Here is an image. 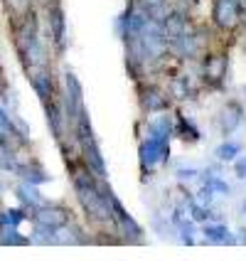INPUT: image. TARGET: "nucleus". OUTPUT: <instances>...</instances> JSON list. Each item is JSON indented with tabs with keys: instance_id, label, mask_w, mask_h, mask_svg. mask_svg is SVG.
<instances>
[{
	"instance_id": "obj_1",
	"label": "nucleus",
	"mask_w": 246,
	"mask_h": 261,
	"mask_svg": "<svg viewBox=\"0 0 246 261\" xmlns=\"http://www.w3.org/2000/svg\"><path fill=\"white\" fill-rule=\"evenodd\" d=\"M67 168H69V175H72L74 195H76V200L81 204L84 215L89 217V222L91 224H114L116 227V222L111 217V210L103 202L101 177H96L91 173L89 165L81 158H67Z\"/></svg>"
},
{
	"instance_id": "obj_2",
	"label": "nucleus",
	"mask_w": 246,
	"mask_h": 261,
	"mask_svg": "<svg viewBox=\"0 0 246 261\" xmlns=\"http://www.w3.org/2000/svg\"><path fill=\"white\" fill-rule=\"evenodd\" d=\"M10 32H13L15 52H17V59H20L25 74L49 67L47 47L42 44V37H40V13H37V8H30L25 15L13 17Z\"/></svg>"
},
{
	"instance_id": "obj_3",
	"label": "nucleus",
	"mask_w": 246,
	"mask_h": 261,
	"mask_svg": "<svg viewBox=\"0 0 246 261\" xmlns=\"http://www.w3.org/2000/svg\"><path fill=\"white\" fill-rule=\"evenodd\" d=\"M101 195H103L106 207L111 210V217H114V222H116L118 234H123L126 239H133V242H141V237H143V227L133 219V215H128V210H126L123 202L116 197V192L108 188V182H106V180H101Z\"/></svg>"
},
{
	"instance_id": "obj_4",
	"label": "nucleus",
	"mask_w": 246,
	"mask_h": 261,
	"mask_svg": "<svg viewBox=\"0 0 246 261\" xmlns=\"http://www.w3.org/2000/svg\"><path fill=\"white\" fill-rule=\"evenodd\" d=\"M170 160V138L162 136H145L143 141L138 143V163L141 170L148 175H153V170L158 165H165Z\"/></svg>"
},
{
	"instance_id": "obj_5",
	"label": "nucleus",
	"mask_w": 246,
	"mask_h": 261,
	"mask_svg": "<svg viewBox=\"0 0 246 261\" xmlns=\"http://www.w3.org/2000/svg\"><path fill=\"white\" fill-rule=\"evenodd\" d=\"M30 219L37 227H49V229H57V232H64V229H69L74 224L72 210L64 207V204H52V202H44L42 207L32 210Z\"/></svg>"
},
{
	"instance_id": "obj_6",
	"label": "nucleus",
	"mask_w": 246,
	"mask_h": 261,
	"mask_svg": "<svg viewBox=\"0 0 246 261\" xmlns=\"http://www.w3.org/2000/svg\"><path fill=\"white\" fill-rule=\"evenodd\" d=\"M246 15V0H212V22L219 30H236Z\"/></svg>"
},
{
	"instance_id": "obj_7",
	"label": "nucleus",
	"mask_w": 246,
	"mask_h": 261,
	"mask_svg": "<svg viewBox=\"0 0 246 261\" xmlns=\"http://www.w3.org/2000/svg\"><path fill=\"white\" fill-rule=\"evenodd\" d=\"M47 10V28H49V42L54 47L57 55H64L67 49V17H64V8L62 3H54Z\"/></svg>"
},
{
	"instance_id": "obj_8",
	"label": "nucleus",
	"mask_w": 246,
	"mask_h": 261,
	"mask_svg": "<svg viewBox=\"0 0 246 261\" xmlns=\"http://www.w3.org/2000/svg\"><path fill=\"white\" fill-rule=\"evenodd\" d=\"M44 116H47V126L52 130V138L62 143L69 133V123H67V114H64V106H62V99L54 96L49 101H44Z\"/></svg>"
},
{
	"instance_id": "obj_9",
	"label": "nucleus",
	"mask_w": 246,
	"mask_h": 261,
	"mask_svg": "<svg viewBox=\"0 0 246 261\" xmlns=\"http://www.w3.org/2000/svg\"><path fill=\"white\" fill-rule=\"evenodd\" d=\"M168 49L180 59H197L200 52H202V40L197 37V32L189 30V32H182L177 37H170L168 40Z\"/></svg>"
},
{
	"instance_id": "obj_10",
	"label": "nucleus",
	"mask_w": 246,
	"mask_h": 261,
	"mask_svg": "<svg viewBox=\"0 0 246 261\" xmlns=\"http://www.w3.org/2000/svg\"><path fill=\"white\" fill-rule=\"evenodd\" d=\"M28 79H30V87H32V91L37 94V99H40L42 103L49 101V99H54V96H59L57 82H54V74H52V69H49V67L30 72Z\"/></svg>"
},
{
	"instance_id": "obj_11",
	"label": "nucleus",
	"mask_w": 246,
	"mask_h": 261,
	"mask_svg": "<svg viewBox=\"0 0 246 261\" xmlns=\"http://www.w3.org/2000/svg\"><path fill=\"white\" fill-rule=\"evenodd\" d=\"M227 69H229V59H227V55H222V52L204 55V59H202V76H204V82H207V84L219 87V84L224 82V76H227Z\"/></svg>"
},
{
	"instance_id": "obj_12",
	"label": "nucleus",
	"mask_w": 246,
	"mask_h": 261,
	"mask_svg": "<svg viewBox=\"0 0 246 261\" xmlns=\"http://www.w3.org/2000/svg\"><path fill=\"white\" fill-rule=\"evenodd\" d=\"M244 116H246V111L239 101L232 99V101L224 103L217 116V126H219V130H222V136H232L234 130L244 123Z\"/></svg>"
},
{
	"instance_id": "obj_13",
	"label": "nucleus",
	"mask_w": 246,
	"mask_h": 261,
	"mask_svg": "<svg viewBox=\"0 0 246 261\" xmlns=\"http://www.w3.org/2000/svg\"><path fill=\"white\" fill-rule=\"evenodd\" d=\"M13 175L15 177H20V182H28V185H35V188L52 182V175L47 173L37 160H20Z\"/></svg>"
},
{
	"instance_id": "obj_14",
	"label": "nucleus",
	"mask_w": 246,
	"mask_h": 261,
	"mask_svg": "<svg viewBox=\"0 0 246 261\" xmlns=\"http://www.w3.org/2000/svg\"><path fill=\"white\" fill-rule=\"evenodd\" d=\"M141 106H143V111H148V114H162V111L170 109V99L155 84H143L141 87Z\"/></svg>"
},
{
	"instance_id": "obj_15",
	"label": "nucleus",
	"mask_w": 246,
	"mask_h": 261,
	"mask_svg": "<svg viewBox=\"0 0 246 261\" xmlns=\"http://www.w3.org/2000/svg\"><path fill=\"white\" fill-rule=\"evenodd\" d=\"M202 234L209 244H229V247L239 244V239L229 232V227H227L224 222H204Z\"/></svg>"
},
{
	"instance_id": "obj_16",
	"label": "nucleus",
	"mask_w": 246,
	"mask_h": 261,
	"mask_svg": "<svg viewBox=\"0 0 246 261\" xmlns=\"http://www.w3.org/2000/svg\"><path fill=\"white\" fill-rule=\"evenodd\" d=\"M160 25H162V32L168 40L182 35V32H189V20L182 10H168V15L160 20Z\"/></svg>"
},
{
	"instance_id": "obj_17",
	"label": "nucleus",
	"mask_w": 246,
	"mask_h": 261,
	"mask_svg": "<svg viewBox=\"0 0 246 261\" xmlns=\"http://www.w3.org/2000/svg\"><path fill=\"white\" fill-rule=\"evenodd\" d=\"M15 197L20 200V204H22L28 212H32V210H37V207H42V204L47 202L42 192L35 188V185H28V182H20V185L15 188Z\"/></svg>"
},
{
	"instance_id": "obj_18",
	"label": "nucleus",
	"mask_w": 246,
	"mask_h": 261,
	"mask_svg": "<svg viewBox=\"0 0 246 261\" xmlns=\"http://www.w3.org/2000/svg\"><path fill=\"white\" fill-rule=\"evenodd\" d=\"M175 136L182 138L185 143H200V138H202V133L195 126V121L187 118L185 114H175Z\"/></svg>"
},
{
	"instance_id": "obj_19",
	"label": "nucleus",
	"mask_w": 246,
	"mask_h": 261,
	"mask_svg": "<svg viewBox=\"0 0 246 261\" xmlns=\"http://www.w3.org/2000/svg\"><path fill=\"white\" fill-rule=\"evenodd\" d=\"M0 133L13 136L20 145H28V141H30V138H28L30 133H25V130L15 123V116H10V114L5 111V106H3V103H0Z\"/></svg>"
},
{
	"instance_id": "obj_20",
	"label": "nucleus",
	"mask_w": 246,
	"mask_h": 261,
	"mask_svg": "<svg viewBox=\"0 0 246 261\" xmlns=\"http://www.w3.org/2000/svg\"><path fill=\"white\" fill-rule=\"evenodd\" d=\"M28 219H30V212L22 204L20 207H5V210H0V229L3 227H20Z\"/></svg>"
},
{
	"instance_id": "obj_21",
	"label": "nucleus",
	"mask_w": 246,
	"mask_h": 261,
	"mask_svg": "<svg viewBox=\"0 0 246 261\" xmlns=\"http://www.w3.org/2000/svg\"><path fill=\"white\" fill-rule=\"evenodd\" d=\"M0 244L3 247H30L32 239L28 234H20L17 227H3L0 229Z\"/></svg>"
},
{
	"instance_id": "obj_22",
	"label": "nucleus",
	"mask_w": 246,
	"mask_h": 261,
	"mask_svg": "<svg viewBox=\"0 0 246 261\" xmlns=\"http://www.w3.org/2000/svg\"><path fill=\"white\" fill-rule=\"evenodd\" d=\"M148 133H150V136H162V138H173L175 136L173 116H168V114L162 111V116H158L155 121H150V123H148Z\"/></svg>"
},
{
	"instance_id": "obj_23",
	"label": "nucleus",
	"mask_w": 246,
	"mask_h": 261,
	"mask_svg": "<svg viewBox=\"0 0 246 261\" xmlns=\"http://www.w3.org/2000/svg\"><path fill=\"white\" fill-rule=\"evenodd\" d=\"M214 155H217L219 163H234V160L241 155V143H236V141H224L222 145H217Z\"/></svg>"
},
{
	"instance_id": "obj_24",
	"label": "nucleus",
	"mask_w": 246,
	"mask_h": 261,
	"mask_svg": "<svg viewBox=\"0 0 246 261\" xmlns=\"http://www.w3.org/2000/svg\"><path fill=\"white\" fill-rule=\"evenodd\" d=\"M170 91H173L175 99H187V96H192V87H189V79L187 76H175L173 82H170Z\"/></svg>"
},
{
	"instance_id": "obj_25",
	"label": "nucleus",
	"mask_w": 246,
	"mask_h": 261,
	"mask_svg": "<svg viewBox=\"0 0 246 261\" xmlns=\"http://www.w3.org/2000/svg\"><path fill=\"white\" fill-rule=\"evenodd\" d=\"M195 202L204 204V207H212V202H214V190L209 188V185H202V188L195 192Z\"/></svg>"
},
{
	"instance_id": "obj_26",
	"label": "nucleus",
	"mask_w": 246,
	"mask_h": 261,
	"mask_svg": "<svg viewBox=\"0 0 246 261\" xmlns=\"http://www.w3.org/2000/svg\"><path fill=\"white\" fill-rule=\"evenodd\" d=\"M173 227H175V229H177L180 234H197V224H195L192 219L180 217V219H177V222L173 224Z\"/></svg>"
},
{
	"instance_id": "obj_27",
	"label": "nucleus",
	"mask_w": 246,
	"mask_h": 261,
	"mask_svg": "<svg viewBox=\"0 0 246 261\" xmlns=\"http://www.w3.org/2000/svg\"><path fill=\"white\" fill-rule=\"evenodd\" d=\"M175 175H177L180 182H189V180H195V177L200 175V170H195V168H177Z\"/></svg>"
},
{
	"instance_id": "obj_28",
	"label": "nucleus",
	"mask_w": 246,
	"mask_h": 261,
	"mask_svg": "<svg viewBox=\"0 0 246 261\" xmlns=\"http://www.w3.org/2000/svg\"><path fill=\"white\" fill-rule=\"evenodd\" d=\"M234 175H236L239 180H246V158L234 160Z\"/></svg>"
},
{
	"instance_id": "obj_29",
	"label": "nucleus",
	"mask_w": 246,
	"mask_h": 261,
	"mask_svg": "<svg viewBox=\"0 0 246 261\" xmlns=\"http://www.w3.org/2000/svg\"><path fill=\"white\" fill-rule=\"evenodd\" d=\"M8 99V89H5V74H3V67H0V101Z\"/></svg>"
},
{
	"instance_id": "obj_30",
	"label": "nucleus",
	"mask_w": 246,
	"mask_h": 261,
	"mask_svg": "<svg viewBox=\"0 0 246 261\" xmlns=\"http://www.w3.org/2000/svg\"><path fill=\"white\" fill-rule=\"evenodd\" d=\"M35 3V8H49V5H54L59 0H32Z\"/></svg>"
},
{
	"instance_id": "obj_31",
	"label": "nucleus",
	"mask_w": 246,
	"mask_h": 261,
	"mask_svg": "<svg viewBox=\"0 0 246 261\" xmlns=\"http://www.w3.org/2000/svg\"><path fill=\"white\" fill-rule=\"evenodd\" d=\"M180 242L187 244V247H192V244H195V237H192V234H180Z\"/></svg>"
},
{
	"instance_id": "obj_32",
	"label": "nucleus",
	"mask_w": 246,
	"mask_h": 261,
	"mask_svg": "<svg viewBox=\"0 0 246 261\" xmlns=\"http://www.w3.org/2000/svg\"><path fill=\"white\" fill-rule=\"evenodd\" d=\"M239 234H241V237H236V239H239V244H246V227H241Z\"/></svg>"
},
{
	"instance_id": "obj_33",
	"label": "nucleus",
	"mask_w": 246,
	"mask_h": 261,
	"mask_svg": "<svg viewBox=\"0 0 246 261\" xmlns=\"http://www.w3.org/2000/svg\"><path fill=\"white\" fill-rule=\"evenodd\" d=\"M241 212H244V215H246V200H244V202H241Z\"/></svg>"
},
{
	"instance_id": "obj_34",
	"label": "nucleus",
	"mask_w": 246,
	"mask_h": 261,
	"mask_svg": "<svg viewBox=\"0 0 246 261\" xmlns=\"http://www.w3.org/2000/svg\"><path fill=\"white\" fill-rule=\"evenodd\" d=\"M0 190H3V182H0Z\"/></svg>"
}]
</instances>
